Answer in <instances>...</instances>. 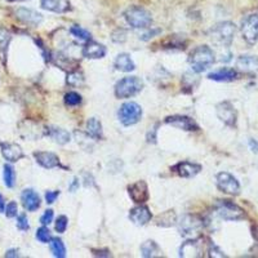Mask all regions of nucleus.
<instances>
[{"instance_id": "nucleus-6", "label": "nucleus", "mask_w": 258, "mask_h": 258, "mask_svg": "<svg viewBox=\"0 0 258 258\" xmlns=\"http://www.w3.org/2000/svg\"><path fill=\"white\" fill-rule=\"evenodd\" d=\"M216 213L225 221H240L245 218L244 209L231 200H218L216 204Z\"/></svg>"}, {"instance_id": "nucleus-47", "label": "nucleus", "mask_w": 258, "mask_h": 258, "mask_svg": "<svg viewBox=\"0 0 258 258\" xmlns=\"http://www.w3.org/2000/svg\"><path fill=\"white\" fill-rule=\"evenodd\" d=\"M159 32H160V30H153V31H149V32H146V34H144L142 36H140V39L147 41V40H150L151 38H154V35H156V34H159Z\"/></svg>"}, {"instance_id": "nucleus-36", "label": "nucleus", "mask_w": 258, "mask_h": 258, "mask_svg": "<svg viewBox=\"0 0 258 258\" xmlns=\"http://www.w3.org/2000/svg\"><path fill=\"white\" fill-rule=\"evenodd\" d=\"M11 40H12V34L7 30L0 29V52L3 53V56H6Z\"/></svg>"}, {"instance_id": "nucleus-40", "label": "nucleus", "mask_w": 258, "mask_h": 258, "mask_svg": "<svg viewBox=\"0 0 258 258\" xmlns=\"http://www.w3.org/2000/svg\"><path fill=\"white\" fill-rule=\"evenodd\" d=\"M68 225H69V218L66 216H59L58 218L56 220V226H54V229L58 234H63L66 230H68Z\"/></svg>"}, {"instance_id": "nucleus-38", "label": "nucleus", "mask_w": 258, "mask_h": 258, "mask_svg": "<svg viewBox=\"0 0 258 258\" xmlns=\"http://www.w3.org/2000/svg\"><path fill=\"white\" fill-rule=\"evenodd\" d=\"M63 101L64 103L68 106H78L82 103V96L77 92H69V93L64 94L63 97Z\"/></svg>"}, {"instance_id": "nucleus-29", "label": "nucleus", "mask_w": 258, "mask_h": 258, "mask_svg": "<svg viewBox=\"0 0 258 258\" xmlns=\"http://www.w3.org/2000/svg\"><path fill=\"white\" fill-rule=\"evenodd\" d=\"M49 248L52 254L56 258H64L66 257V246H64L63 241L59 238H52L49 240Z\"/></svg>"}, {"instance_id": "nucleus-11", "label": "nucleus", "mask_w": 258, "mask_h": 258, "mask_svg": "<svg viewBox=\"0 0 258 258\" xmlns=\"http://www.w3.org/2000/svg\"><path fill=\"white\" fill-rule=\"evenodd\" d=\"M165 123L174 126L177 129H182L186 132H197L199 131V125L192 117L186 116V115H172V116L165 117Z\"/></svg>"}, {"instance_id": "nucleus-7", "label": "nucleus", "mask_w": 258, "mask_h": 258, "mask_svg": "<svg viewBox=\"0 0 258 258\" xmlns=\"http://www.w3.org/2000/svg\"><path fill=\"white\" fill-rule=\"evenodd\" d=\"M235 32H236L235 24L230 21H225V22L217 24L212 29V39L223 47H230L234 40Z\"/></svg>"}, {"instance_id": "nucleus-16", "label": "nucleus", "mask_w": 258, "mask_h": 258, "mask_svg": "<svg viewBox=\"0 0 258 258\" xmlns=\"http://www.w3.org/2000/svg\"><path fill=\"white\" fill-rule=\"evenodd\" d=\"M172 170L176 172L182 178H192V177L200 173L202 165L197 164V163H192V161H181V163H177L172 168Z\"/></svg>"}, {"instance_id": "nucleus-50", "label": "nucleus", "mask_w": 258, "mask_h": 258, "mask_svg": "<svg viewBox=\"0 0 258 258\" xmlns=\"http://www.w3.org/2000/svg\"><path fill=\"white\" fill-rule=\"evenodd\" d=\"M92 252H93V254L97 255V257H98V255H100V257H110V255H111V254H110L109 250H96V249H93Z\"/></svg>"}, {"instance_id": "nucleus-52", "label": "nucleus", "mask_w": 258, "mask_h": 258, "mask_svg": "<svg viewBox=\"0 0 258 258\" xmlns=\"http://www.w3.org/2000/svg\"><path fill=\"white\" fill-rule=\"evenodd\" d=\"M4 209H6V203H4L3 195L0 194V213H3Z\"/></svg>"}, {"instance_id": "nucleus-53", "label": "nucleus", "mask_w": 258, "mask_h": 258, "mask_svg": "<svg viewBox=\"0 0 258 258\" xmlns=\"http://www.w3.org/2000/svg\"><path fill=\"white\" fill-rule=\"evenodd\" d=\"M8 2H26V0H8Z\"/></svg>"}, {"instance_id": "nucleus-4", "label": "nucleus", "mask_w": 258, "mask_h": 258, "mask_svg": "<svg viewBox=\"0 0 258 258\" xmlns=\"http://www.w3.org/2000/svg\"><path fill=\"white\" fill-rule=\"evenodd\" d=\"M144 89V82L138 77H125L115 85V96L117 98H131Z\"/></svg>"}, {"instance_id": "nucleus-49", "label": "nucleus", "mask_w": 258, "mask_h": 258, "mask_svg": "<svg viewBox=\"0 0 258 258\" xmlns=\"http://www.w3.org/2000/svg\"><path fill=\"white\" fill-rule=\"evenodd\" d=\"M248 145H249V149L252 150L253 153H254V154L258 153V142L255 141V140L250 138L249 141H248Z\"/></svg>"}, {"instance_id": "nucleus-23", "label": "nucleus", "mask_w": 258, "mask_h": 258, "mask_svg": "<svg viewBox=\"0 0 258 258\" xmlns=\"http://www.w3.org/2000/svg\"><path fill=\"white\" fill-rule=\"evenodd\" d=\"M44 136L49 137L50 140L56 142L58 145H66L71 141V135L66 131V129H62L59 126L49 125L44 128Z\"/></svg>"}, {"instance_id": "nucleus-9", "label": "nucleus", "mask_w": 258, "mask_h": 258, "mask_svg": "<svg viewBox=\"0 0 258 258\" xmlns=\"http://www.w3.org/2000/svg\"><path fill=\"white\" fill-rule=\"evenodd\" d=\"M216 183L217 187L222 192L229 194V195H238L240 192V183L231 173L227 172H221L216 176Z\"/></svg>"}, {"instance_id": "nucleus-17", "label": "nucleus", "mask_w": 258, "mask_h": 258, "mask_svg": "<svg viewBox=\"0 0 258 258\" xmlns=\"http://www.w3.org/2000/svg\"><path fill=\"white\" fill-rule=\"evenodd\" d=\"M21 202H22L24 208L29 212L38 211L41 206V199L39 197V194L35 190H32V188H25L22 191Z\"/></svg>"}, {"instance_id": "nucleus-10", "label": "nucleus", "mask_w": 258, "mask_h": 258, "mask_svg": "<svg viewBox=\"0 0 258 258\" xmlns=\"http://www.w3.org/2000/svg\"><path fill=\"white\" fill-rule=\"evenodd\" d=\"M216 112L217 116L223 124L227 126H236V121H238V112L235 110L234 105L230 101H223L216 106Z\"/></svg>"}, {"instance_id": "nucleus-39", "label": "nucleus", "mask_w": 258, "mask_h": 258, "mask_svg": "<svg viewBox=\"0 0 258 258\" xmlns=\"http://www.w3.org/2000/svg\"><path fill=\"white\" fill-rule=\"evenodd\" d=\"M207 253H208L209 257H227V255L223 253V250H221L220 246H217L216 244L213 243V241H208V244H207Z\"/></svg>"}, {"instance_id": "nucleus-18", "label": "nucleus", "mask_w": 258, "mask_h": 258, "mask_svg": "<svg viewBox=\"0 0 258 258\" xmlns=\"http://www.w3.org/2000/svg\"><path fill=\"white\" fill-rule=\"evenodd\" d=\"M0 149H2V155L9 163H16L25 156L22 147L13 142H2Z\"/></svg>"}, {"instance_id": "nucleus-33", "label": "nucleus", "mask_w": 258, "mask_h": 258, "mask_svg": "<svg viewBox=\"0 0 258 258\" xmlns=\"http://www.w3.org/2000/svg\"><path fill=\"white\" fill-rule=\"evenodd\" d=\"M52 59L61 69H75V66H77V62L66 54H62V53H58L54 57H52Z\"/></svg>"}, {"instance_id": "nucleus-3", "label": "nucleus", "mask_w": 258, "mask_h": 258, "mask_svg": "<svg viewBox=\"0 0 258 258\" xmlns=\"http://www.w3.org/2000/svg\"><path fill=\"white\" fill-rule=\"evenodd\" d=\"M178 231L183 238H197L200 230L203 229L204 222L197 214H183L176 222Z\"/></svg>"}, {"instance_id": "nucleus-32", "label": "nucleus", "mask_w": 258, "mask_h": 258, "mask_svg": "<svg viewBox=\"0 0 258 258\" xmlns=\"http://www.w3.org/2000/svg\"><path fill=\"white\" fill-rule=\"evenodd\" d=\"M183 39H185L183 36L170 35L169 38L163 43V45H164L163 48H167V49H174V48H177V49H185L186 40L183 41Z\"/></svg>"}, {"instance_id": "nucleus-22", "label": "nucleus", "mask_w": 258, "mask_h": 258, "mask_svg": "<svg viewBox=\"0 0 258 258\" xmlns=\"http://www.w3.org/2000/svg\"><path fill=\"white\" fill-rule=\"evenodd\" d=\"M21 136L29 140H38L44 136V129L39 128V124L32 120H25L20 124Z\"/></svg>"}, {"instance_id": "nucleus-21", "label": "nucleus", "mask_w": 258, "mask_h": 258, "mask_svg": "<svg viewBox=\"0 0 258 258\" xmlns=\"http://www.w3.org/2000/svg\"><path fill=\"white\" fill-rule=\"evenodd\" d=\"M107 53V48L94 40H88L83 47V56L89 59L103 58Z\"/></svg>"}, {"instance_id": "nucleus-5", "label": "nucleus", "mask_w": 258, "mask_h": 258, "mask_svg": "<svg viewBox=\"0 0 258 258\" xmlns=\"http://www.w3.org/2000/svg\"><path fill=\"white\" fill-rule=\"evenodd\" d=\"M117 117L124 126H131L140 123L142 119V107L137 102L128 101L120 106Z\"/></svg>"}, {"instance_id": "nucleus-45", "label": "nucleus", "mask_w": 258, "mask_h": 258, "mask_svg": "<svg viewBox=\"0 0 258 258\" xmlns=\"http://www.w3.org/2000/svg\"><path fill=\"white\" fill-rule=\"evenodd\" d=\"M53 216H54V213H53L52 209H47V211L43 213V216L40 217V223L41 225H49V223H52L53 221Z\"/></svg>"}, {"instance_id": "nucleus-48", "label": "nucleus", "mask_w": 258, "mask_h": 258, "mask_svg": "<svg viewBox=\"0 0 258 258\" xmlns=\"http://www.w3.org/2000/svg\"><path fill=\"white\" fill-rule=\"evenodd\" d=\"M78 188H79V179L75 177V178L73 179V182H71V185L69 186V190H70V192H75Z\"/></svg>"}, {"instance_id": "nucleus-27", "label": "nucleus", "mask_w": 258, "mask_h": 258, "mask_svg": "<svg viewBox=\"0 0 258 258\" xmlns=\"http://www.w3.org/2000/svg\"><path fill=\"white\" fill-rule=\"evenodd\" d=\"M87 135L94 141H98L102 138V124L97 117H91L87 121Z\"/></svg>"}, {"instance_id": "nucleus-25", "label": "nucleus", "mask_w": 258, "mask_h": 258, "mask_svg": "<svg viewBox=\"0 0 258 258\" xmlns=\"http://www.w3.org/2000/svg\"><path fill=\"white\" fill-rule=\"evenodd\" d=\"M41 8L54 13H66L71 11V3L69 0H40Z\"/></svg>"}, {"instance_id": "nucleus-19", "label": "nucleus", "mask_w": 258, "mask_h": 258, "mask_svg": "<svg viewBox=\"0 0 258 258\" xmlns=\"http://www.w3.org/2000/svg\"><path fill=\"white\" fill-rule=\"evenodd\" d=\"M151 218H153V213L150 212V209L146 206H142V204L135 207L129 212V220L137 226L147 225L151 221Z\"/></svg>"}, {"instance_id": "nucleus-35", "label": "nucleus", "mask_w": 258, "mask_h": 258, "mask_svg": "<svg viewBox=\"0 0 258 258\" xmlns=\"http://www.w3.org/2000/svg\"><path fill=\"white\" fill-rule=\"evenodd\" d=\"M66 83L71 87H79L84 83V77H83V74L79 73V71H70L68 74V78H66Z\"/></svg>"}, {"instance_id": "nucleus-34", "label": "nucleus", "mask_w": 258, "mask_h": 258, "mask_svg": "<svg viewBox=\"0 0 258 258\" xmlns=\"http://www.w3.org/2000/svg\"><path fill=\"white\" fill-rule=\"evenodd\" d=\"M70 32H71V35L75 36L77 39H79V40H83V41H88L91 40V32L88 31V30H85L83 29V27L80 26H71L70 27Z\"/></svg>"}, {"instance_id": "nucleus-44", "label": "nucleus", "mask_w": 258, "mask_h": 258, "mask_svg": "<svg viewBox=\"0 0 258 258\" xmlns=\"http://www.w3.org/2000/svg\"><path fill=\"white\" fill-rule=\"evenodd\" d=\"M158 128H159V124H155V125L153 126V128H150V131L147 132V136H146V140L149 144H156V140H158V137H156V133H158Z\"/></svg>"}, {"instance_id": "nucleus-14", "label": "nucleus", "mask_w": 258, "mask_h": 258, "mask_svg": "<svg viewBox=\"0 0 258 258\" xmlns=\"http://www.w3.org/2000/svg\"><path fill=\"white\" fill-rule=\"evenodd\" d=\"M35 158L36 163L45 169H53V168H64L61 164L58 155L50 151H35L32 154Z\"/></svg>"}, {"instance_id": "nucleus-13", "label": "nucleus", "mask_w": 258, "mask_h": 258, "mask_svg": "<svg viewBox=\"0 0 258 258\" xmlns=\"http://www.w3.org/2000/svg\"><path fill=\"white\" fill-rule=\"evenodd\" d=\"M128 194L131 199L136 203V204H144L149 200L150 194H149V186L144 179L137 181L132 185L128 186Z\"/></svg>"}, {"instance_id": "nucleus-24", "label": "nucleus", "mask_w": 258, "mask_h": 258, "mask_svg": "<svg viewBox=\"0 0 258 258\" xmlns=\"http://www.w3.org/2000/svg\"><path fill=\"white\" fill-rule=\"evenodd\" d=\"M239 78V73L235 69L231 68H221L218 70H214L213 73L208 74V79L220 83L234 82Z\"/></svg>"}, {"instance_id": "nucleus-8", "label": "nucleus", "mask_w": 258, "mask_h": 258, "mask_svg": "<svg viewBox=\"0 0 258 258\" xmlns=\"http://www.w3.org/2000/svg\"><path fill=\"white\" fill-rule=\"evenodd\" d=\"M241 35L248 44L253 45L258 41V15L246 16L241 22Z\"/></svg>"}, {"instance_id": "nucleus-31", "label": "nucleus", "mask_w": 258, "mask_h": 258, "mask_svg": "<svg viewBox=\"0 0 258 258\" xmlns=\"http://www.w3.org/2000/svg\"><path fill=\"white\" fill-rule=\"evenodd\" d=\"M3 179L7 187L12 188L16 185V170L11 164H6L3 167Z\"/></svg>"}, {"instance_id": "nucleus-30", "label": "nucleus", "mask_w": 258, "mask_h": 258, "mask_svg": "<svg viewBox=\"0 0 258 258\" xmlns=\"http://www.w3.org/2000/svg\"><path fill=\"white\" fill-rule=\"evenodd\" d=\"M177 217L176 213L173 211H168L161 213L158 216V220H156V225L163 226V227H169V226L176 225Z\"/></svg>"}, {"instance_id": "nucleus-43", "label": "nucleus", "mask_w": 258, "mask_h": 258, "mask_svg": "<svg viewBox=\"0 0 258 258\" xmlns=\"http://www.w3.org/2000/svg\"><path fill=\"white\" fill-rule=\"evenodd\" d=\"M17 229L21 230V231H27V230H30L29 220H27L26 214H20V216H18Z\"/></svg>"}, {"instance_id": "nucleus-12", "label": "nucleus", "mask_w": 258, "mask_h": 258, "mask_svg": "<svg viewBox=\"0 0 258 258\" xmlns=\"http://www.w3.org/2000/svg\"><path fill=\"white\" fill-rule=\"evenodd\" d=\"M203 253H204V244L200 238L190 239L179 248V257H203Z\"/></svg>"}, {"instance_id": "nucleus-41", "label": "nucleus", "mask_w": 258, "mask_h": 258, "mask_svg": "<svg viewBox=\"0 0 258 258\" xmlns=\"http://www.w3.org/2000/svg\"><path fill=\"white\" fill-rule=\"evenodd\" d=\"M126 38H128V34H126V31L124 29L115 30L111 35L112 41H114V43H120V44L126 40Z\"/></svg>"}, {"instance_id": "nucleus-46", "label": "nucleus", "mask_w": 258, "mask_h": 258, "mask_svg": "<svg viewBox=\"0 0 258 258\" xmlns=\"http://www.w3.org/2000/svg\"><path fill=\"white\" fill-rule=\"evenodd\" d=\"M58 197H59L58 190L47 191V192H45V202H47V204H53V203L56 202Z\"/></svg>"}, {"instance_id": "nucleus-15", "label": "nucleus", "mask_w": 258, "mask_h": 258, "mask_svg": "<svg viewBox=\"0 0 258 258\" xmlns=\"http://www.w3.org/2000/svg\"><path fill=\"white\" fill-rule=\"evenodd\" d=\"M236 68L239 71L248 75H258V57L243 54L236 59Z\"/></svg>"}, {"instance_id": "nucleus-20", "label": "nucleus", "mask_w": 258, "mask_h": 258, "mask_svg": "<svg viewBox=\"0 0 258 258\" xmlns=\"http://www.w3.org/2000/svg\"><path fill=\"white\" fill-rule=\"evenodd\" d=\"M16 17L21 22L30 25V26H38V25H40L43 22V16H41V13L36 12V11L30 8H18L16 11Z\"/></svg>"}, {"instance_id": "nucleus-51", "label": "nucleus", "mask_w": 258, "mask_h": 258, "mask_svg": "<svg viewBox=\"0 0 258 258\" xmlns=\"http://www.w3.org/2000/svg\"><path fill=\"white\" fill-rule=\"evenodd\" d=\"M18 250L17 249H9L8 252L6 253V257H18Z\"/></svg>"}, {"instance_id": "nucleus-1", "label": "nucleus", "mask_w": 258, "mask_h": 258, "mask_svg": "<svg viewBox=\"0 0 258 258\" xmlns=\"http://www.w3.org/2000/svg\"><path fill=\"white\" fill-rule=\"evenodd\" d=\"M214 62H216V56L208 45H199V47L194 48L188 56V63L191 66V70L197 74L208 70Z\"/></svg>"}, {"instance_id": "nucleus-37", "label": "nucleus", "mask_w": 258, "mask_h": 258, "mask_svg": "<svg viewBox=\"0 0 258 258\" xmlns=\"http://www.w3.org/2000/svg\"><path fill=\"white\" fill-rule=\"evenodd\" d=\"M35 236H36V239H38V240L43 244L49 243V240L52 239V234H50L49 229H48L45 225H43L41 227H39L38 231H36Z\"/></svg>"}, {"instance_id": "nucleus-26", "label": "nucleus", "mask_w": 258, "mask_h": 258, "mask_svg": "<svg viewBox=\"0 0 258 258\" xmlns=\"http://www.w3.org/2000/svg\"><path fill=\"white\" fill-rule=\"evenodd\" d=\"M114 66L117 71H121V73H131L136 69V64L133 62L132 57L128 53H120L117 54V57L115 58Z\"/></svg>"}, {"instance_id": "nucleus-42", "label": "nucleus", "mask_w": 258, "mask_h": 258, "mask_svg": "<svg viewBox=\"0 0 258 258\" xmlns=\"http://www.w3.org/2000/svg\"><path fill=\"white\" fill-rule=\"evenodd\" d=\"M4 213H6V216L8 218L17 217V214H18L17 203H16V202H11V203H9L8 206L6 207V209H4Z\"/></svg>"}, {"instance_id": "nucleus-2", "label": "nucleus", "mask_w": 258, "mask_h": 258, "mask_svg": "<svg viewBox=\"0 0 258 258\" xmlns=\"http://www.w3.org/2000/svg\"><path fill=\"white\" fill-rule=\"evenodd\" d=\"M126 24L133 29H147L153 24V16L142 7H129L124 13Z\"/></svg>"}, {"instance_id": "nucleus-28", "label": "nucleus", "mask_w": 258, "mask_h": 258, "mask_svg": "<svg viewBox=\"0 0 258 258\" xmlns=\"http://www.w3.org/2000/svg\"><path fill=\"white\" fill-rule=\"evenodd\" d=\"M141 254L146 258L160 257L161 249L156 241L146 240L145 243H142V245H141Z\"/></svg>"}]
</instances>
